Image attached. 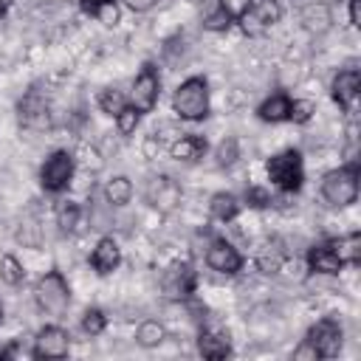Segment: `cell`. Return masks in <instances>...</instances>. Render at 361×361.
<instances>
[{
  "label": "cell",
  "mask_w": 361,
  "mask_h": 361,
  "mask_svg": "<svg viewBox=\"0 0 361 361\" xmlns=\"http://www.w3.org/2000/svg\"><path fill=\"white\" fill-rule=\"evenodd\" d=\"M358 180H361V166L355 161L338 166V169H330L324 178H322V197L327 206L333 209H344V206H353L358 200Z\"/></svg>",
  "instance_id": "obj_1"
},
{
  "label": "cell",
  "mask_w": 361,
  "mask_h": 361,
  "mask_svg": "<svg viewBox=\"0 0 361 361\" xmlns=\"http://www.w3.org/2000/svg\"><path fill=\"white\" fill-rule=\"evenodd\" d=\"M172 110L183 121H203L209 116V82H206V76L183 79L172 93Z\"/></svg>",
  "instance_id": "obj_2"
},
{
  "label": "cell",
  "mask_w": 361,
  "mask_h": 361,
  "mask_svg": "<svg viewBox=\"0 0 361 361\" xmlns=\"http://www.w3.org/2000/svg\"><path fill=\"white\" fill-rule=\"evenodd\" d=\"M268 180L279 189V192H299L305 183V161L299 149H282L276 155L268 158L265 164Z\"/></svg>",
  "instance_id": "obj_3"
},
{
  "label": "cell",
  "mask_w": 361,
  "mask_h": 361,
  "mask_svg": "<svg viewBox=\"0 0 361 361\" xmlns=\"http://www.w3.org/2000/svg\"><path fill=\"white\" fill-rule=\"evenodd\" d=\"M34 299L37 307L48 316H62L71 305V285L59 271H48L37 279L34 285Z\"/></svg>",
  "instance_id": "obj_4"
},
{
  "label": "cell",
  "mask_w": 361,
  "mask_h": 361,
  "mask_svg": "<svg viewBox=\"0 0 361 361\" xmlns=\"http://www.w3.org/2000/svg\"><path fill=\"white\" fill-rule=\"evenodd\" d=\"M282 20V6L279 0H245L243 11L234 17V23H240V28L248 37H262L271 25H276Z\"/></svg>",
  "instance_id": "obj_5"
},
{
  "label": "cell",
  "mask_w": 361,
  "mask_h": 361,
  "mask_svg": "<svg viewBox=\"0 0 361 361\" xmlns=\"http://www.w3.org/2000/svg\"><path fill=\"white\" fill-rule=\"evenodd\" d=\"M73 169H76V161L68 149H54L42 166H39V186L51 195H59L68 189L71 178H73Z\"/></svg>",
  "instance_id": "obj_6"
},
{
  "label": "cell",
  "mask_w": 361,
  "mask_h": 361,
  "mask_svg": "<svg viewBox=\"0 0 361 361\" xmlns=\"http://www.w3.org/2000/svg\"><path fill=\"white\" fill-rule=\"evenodd\" d=\"M319 358H336L341 353V344H344V327L338 319L327 316V319H319L310 330H307V338H305Z\"/></svg>",
  "instance_id": "obj_7"
},
{
  "label": "cell",
  "mask_w": 361,
  "mask_h": 361,
  "mask_svg": "<svg viewBox=\"0 0 361 361\" xmlns=\"http://www.w3.org/2000/svg\"><path fill=\"white\" fill-rule=\"evenodd\" d=\"M158 96H161V76H158V68L152 62H144L135 82H133V90H130V104L138 110V113H152L155 104H158Z\"/></svg>",
  "instance_id": "obj_8"
},
{
  "label": "cell",
  "mask_w": 361,
  "mask_h": 361,
  "mask_svg": "<svg viewBox=\"0 0 361 361\" xmlns=\"http://www.w3.org/2000/svg\"><path fill=\"white\" fill-rule=\"evenodd\" d=\"M161 288L169 299H192V293L197 288L195 268L189 262H172L161 276Z\"/></svg>",
  "instance_id": "obj_9"
},
{
  "label": "cell",
  "mask_w": 361,
  "mask_h": 361,
  "mask_svg": "<svg viewBox=\"0 0 361 361\" xmlns=\"http://www.w3.org/2000/svg\"><path fill=\"white\" fill-rule=\"evenodd\" d=\"M34 358H65L71 353V336L59 324H45L34 338Z\"/></svg>",
  "instance_id": "obj_10"
},
{
  "label": "cell",
  "mask_w": 361,
  "mask_h": 361,
  "mask_svg": "<svg viewBox=\"0 0 361 361\" xmlns=\"http://www.w3.org/2000/svg\"><path fill=\"white\" fill-rule=\"evenodd\" d=\"M206 265H209L212 271H217V274L231 276V274H237V271L243 268V254H240L228 240L217 237V240H212L209 248H206Z\"/></svg>",
  "instance_id": "obj_11"
},
{
  "label": "cell",
  "mask_w": 361,
  "mask_h": 361,
  "mask_svg": "<svg viewBox=\"0 0 361 361\" xmlns=\"http://www.w3.org/2000/svg\"><path fill=\"white\" fill-rule=\"evenodd\" d=\"M17 110H20V124L23 127H31V130L48 127V99H45V93L39 87H31L20 99Z\"/></svg>",
  "instance_id": "obj_12"
},
{
  "label": "cell",
  "mask_w": 361,
  "mask_h": 361,
  "mask_svg": "<svg viewBox=\"0 0 361 361\" xmlns=\"http://www.w3.org/2000/svg\"><path fill=\"white\" fill-rule=\"evenodd\" d=\"M358 93H361V73L355 68H347V71H338L333 85H330V96L333 102L341 107V110H353L355 102H358Z\"/></svg>",
  "instance_id": "obj_13"
},
{
  "label": "cell",
  "mask_w": 361,
  "mask_h": 361,
  "mask_svg": "<svg viewBox=\"0 0 361 361\" xmlns=\"http://www.w3.org/2000/svg\"><path fill=\"white\" fill-rule=\"evenodd\" d=\"M307 268L316 271V274H327V276L338 274L344 268V262H341V257L336 251V243L333 240H322V243L310 245L307 248Z\"/></svg>",
  "instance_id": "obj_14"
},
{
  "label": "cell",
  "mask_w": 361,
  "mask_h": 361,
  "mask_svg": "<svg viewBox=\"0 0 361 361\" xmlns=\"http://www.w3.org/2000/svg\"><path fill=\"white\" fill-rule=\"evenodd\" d=\"M197 14L206 31H228L234 25V14L226 0H197Z\"/></svg>",
  "instance_id": "obj_15"
},
{
  "label": "cell",
  "mask_w": 361,
  "mask_h": 361,
  "mask_svg": "<svg viewBox=\"0 0 361 361\" xmlns=\"http://www.w3.org/2000/svg\"><path fill=\"white\" fill-rule=\"evenodd\" d=\"M147 200H149L155 209L169 212V209H175V203L180 200V189H178V183H175L169 175H155V178H149V183H147Z\"/></svg>",
  "instance_id": "obj_16"
},
{
  "label": "cell",
  "mask_w": 361,
  "mask_h": 361,
  "mask_svg": "<svg viewBox=\"0 0 361 361\" xmlns=\"http://www.w3.org/2000/svg\"><path fill=\"white\" fill-rule=\"evenodd\" d=\"M90 265H93V271L96 274H113L118 265H121V248H118V243L113 240V237H102L99 243H96V248L90 251Z\"/></svg>",
  "instance_id": "obj_17"
},
{
  "label": "cell",
  "mask_w": 361,
  "mask_h": 361,
  "mask_svg": "<svg viewBox=\"0 0 361 361\" xmlns=\"http://www.w3.org/2000/svg\"><path fill=\"white\" fill-rule=\"evenodd\" d=\"M197 353L209 361H220L231 355V338L226 330H200L197 336Z\"/></svg>",
  "instance_id": "obj_18"
},
{
  "label": "cell",
  "mask_w": 361,
  "mask_h": 361,
  "mask_svg": "<svg viewBox=\"0 0 361 361\" xmlns=\"http://www.w3.org/2000/svg\"><path fill=\"white\" fill-rule=\"evenodd\" d=\"M290 104H293V99L288 93H274V96H268L257 107V116H259V121L279 124V121H288L290 118Z\"/></svg>",
  "instance_id": "obj_19"
},
{
  "label": "cell",
  "mask_w": 361,
  "mask_h": 361,
  "mask_svg": "<svg viewBox=\"0 0 361 361\" xmlns=\"http://www.w3.org/2000/svg\"><path fill=\"white\" fill-rule=\"evenodd\" d=\"M169 152H172V158L192 164V161H197V158L206 155V138L203 135H195V133H183V135H178L172 141Z\"/></svg>",
  "instance_id": "obj_20"
},
{
  "label": "cell",
  "mask_w": 361,
  "mask_h": 361,
  "mask_svg": "<svg viewBox=\"0 0 361 361\" xmlns=\"http://www.w3.org/2000/svg\"><path fill=\"white\" fill-rule=\"evenodd\" d=\"M299 20H302L305 31H310V34H324V31L330 28V23H333V14H330L327 3H310V6L302 8Z\"/></svg>",
  "instance_id": "obj_21"
},
{
  "label": "cell",
  "mask_w": 361,
  "mask_h": 361,
  "mask_svg": "<svg viewBox=\"0 0 361 361\" xmlns=\"http://www.w3.org/2000/svg\"><path fill=\"white\" fill-rule=\"evenodd\" d=\"M209 214H212L217 223H231V220L240 214V200H237V195H231V192H214L212 200H209Z\"/></svg>",
  "instance_id": "obj_22"
},
{
  "label": "cell",
  "mask_w": 361,
  "mask_h": 361,
  "mask_svg": "<svg viewBox=\"0 0 361 361\" xmlns=\"http://www.w3.org/2000/svg\"><path fill=\"white\" fill-rule=\"evenodd\" d=\"M133 197V180L127 175H116L113 180H107L104 186V200L110 206H127Z\"/></svg>",
  "instance_id": "obj_23"
},
{
  "label": "cell",
  "mask_w": 361,
  "mask_h": 361,
  "mask_svg": "<svg viewBox=\"0 0 361 361\" xmlns=\"http://www.w3.org/2000/svg\"><path fill=\"white\" fill-rule=\"evenodd\" d=\"M166 338V327L158 322V319H147V322H141L138 324V330H135V344L138 347H158L161 341Z\"/></svg>",
  "instance_id": "obj_24"
},
{
  "label": "cell",
  "mask_w": 361,
  "mask_h": 361,
  "mask_svg": "<svg viewBox=\"0 0 361 361\" xmlns=\"http://www.w3.org/2000/svg\"><path fill=\"white\" fill-rule=\"evenodd\" d=\"M54 217H56L59 231L71 234V231L79 226V220H82V206H79L76 200H59V206H56Z\"/></svg>",
  "instance_id": "obj_25"
},
{
  "label": "cell",
  "mask_w": 361,
  "mask_h": 361,
  "mask_svg": "<svg viewBox=\"0 0 361 361\" xmlns=\"http://www.w3.org/2000/svg\"><path fill=\"white\" fill-rule=\"evenodd\" d=\"M336 251L341 257L344 265H358L361 262V234L358 231H350L347 237H336Z\"/></svg>",
  "instance_id": "obj_26"
},
{
  "label": "cell",
  "mask_w": 361,
  "mask_h": 361,
  "mask_svg": "<svg viewBox=\"0 0 361 361\" xmlns=\"http://www.w3.org/2000/svg\"><path fill=\"white\" fill-rule=\"evenodd\" d=\"M127 104H130V96H124L118 87H104V90L99 93V110L107 113V116H113V118H116Z\"/></svg>",
  "instance_id": "obj_27"
},
{
  "label": "cell",
  "mask_w": 361,
  "mask_h": 361,
  "mask_svg": "<svg viewBox=\"0 0 361 361\" xmlns=\"http://www.w3.org/2000/svg\"><path fill=\"white\" fill-rule=\"evenodd\" d=\"M23 276H25V268H23V262L14 257V254H6V257H0V279L6 282V285H20L23 282Z\"/></svg>",
  "instance_id": "obj_28"
},
{
  "label": "cell",
  "mask_w": 361,
  "mask_h": 361,
  "mask_svg": "<svg viewBox=\"0 0 361 361\" xmlns=\"http://www.w3.org/2000/svg\"><path fill=\"white\" fill-rule=\"evenodd\" d=\"M237 158H240V144H237V138H223V141L217 144V149H214L217 166H220V169H228V166L237 164Z\"/></svg>",
  "instance_id": "obj_29"
},
{
  "label": "cell",
  "mask_w": 361,
  "mask_h": 361,
  "mask_svg": "<svg viewBox=\"0 0 361 361\" xmlns=\"http://www.w3.org/2000/svg\"><path fill=\"white\" fill-rule=\"evenodd\" d=\"M82 333H87V336H102L104 333V327H107V316H104V310H99V307H87L85 313H82Z\"/></svg>",
  "instance_id": "obj_30"
},
{
  "label": "cell",
  "mask_w": 361,
  "mask_h": 361,
  "mask_svg": "<svg viewBox=\"0 0 361 361\" xmlns=\"http://www.w3.org/2000/svg\"><path fill=\"white\" fill-rule=\"evenodd\" d=\"M138 118H141V113H138L133 104H127V107L116 116V127H118V133H121V135H133L135 127H138Z\"/></svg>",
  "instance_id": "obj_31"
},
{
  "label": "cell",
  "mask_w": 361,
  "mask_h": 361,
  "mask_svg": "<svg viewBox=\"0 0 361 361\" xmlns=\"http://www.w3.org/2000/svg\"><path fill=\"white\" fill-rule=\"evenodd\" d=\"M245 206H251V209H265V206H271V192L262 189V186H248V189H245Z\"/></svg>",
  "instance_id": "obj_32"
},
{
  "label": "cell",
  "mask_w": 361,
  "mask_h": 361,
  "mask_svg": "<svg viewBox=\"0 0 361 361\" xmlns=\"http://www.w3.org/2000/svg\"><path fill=\"white\" fill-rule=\"evenodd\" d=\"M93 17H96L102 25H107V28H110V25H116V23H118V17H121L118 3H116V0H107V3H104V6H102L96 14H93Z\"/></svg>",
  "instance_id": "obj_33"
},
{
  "label": "cell",
  "mask_w": 361,
  "mask_h": 361,
  "mask_svg": "<svg viewBox=\"0 0 361 361\" xmlns=\"http://www.w3.org/2000/svg\"><path fill=\"white\" fill-rule=\"evenodd\" d=\"M310 116H313V104L305 102V99H293V104H290V118H288V121L305 124V121H310Z\"/></svg>",
  "instance_id": "obj_34"
},
{
  "label": "cell",
  "mask_w": 361,
  "mask_h": 361,
  "mask_svg": "<svg viewBox=\"0 0 361 361\" xmlns=\"http://www.w3.org/2000/svg\"><path fill=\"white\" fill-rule=\"evenodd\" d=\"M293 358H296V361H305V358H307V361H319L316 350H313V347H310L307 341H302V344H299V347L293 350Z\"/></svg>",
  "instance_id": "obj_35"
},
{
  "label": "cell",
  "mask_w": 361,
  "mask_h": 361,
  "mask_svg": "<svg viewBox=\"0 0 361 361\" xmlns=\"http://www.w3.org/2000/svg\"><path fill=\"white\" fill-rule=\"evenodd\" d=\"M155 3H158V0H124V6H127L130 11H135V14H144V11H149Z\"/></svg>",
  "instance_id": "obj_36"
},
{
  "label": "cell",
  "mask_w": 361,
  "mask_h": 361,
  "mask_svg": "<svg viewBox=\"0 0 361 361\" xmlns=\"http://www.w3.org/2000/svg\"><path fill=\"white\" fill-rule=\"evenodd\" d=\"M104 3H107V0H79V8H82L87 17H93Z\"/></svg>",
  "instance_id": "obj_37"
},
{
  "label": "cell",
  "mask_w": 361,
  "mask_h": 361,
  "mask_svg": "<svg viewBox=\"0 0 361 361\" xmlns=\"http://www.w3.org/2000/svg\"><path fill=\"white\" fill-rule=\"evenodd\" d=\"M350 25L353 28L361 25V0H350Z\"/></svg>",
  "instance_id": "obj_38"
},
{
  "label": "cell",
  "mask_w": 361,
  "mask_h": 361,
  "mask_svg": "<svg viewBox=\"0 0 361 361\" xmlns=\"http://www.w3.org/2000/svg\"><path fill=\"white\" fill-rule=\"evenodd\" d=\"M11 3H14V0H0V17H3V14L11 8Z\"/></svg>",
  "instance_id": "obj_39"
},
{
  "label": "cell",
  "mask_w": 361,
  "mask_h": 361,
  "mask_svg": "<svg viewBox=\"0 0 361 361\" xmlns=\"http://www.w3.org/2000/svg\"><path fill=\"white\" fill-rule=\"evenodd\" d=\"M0 319H3V305H0Z\"/></svg>",
  "instance_id": "obj_40"
},
{
  "label": "cell",
  "mask_w": 361,
  "mask_h": 361,
  "mask_svg": "<svg viewBox=\"0 0 361 361\" xmlns=\"http://www.w3.org/2000/svg\"><path fill=\"white\" fill-rule=\"evenodd\" d=\"M0 358H3V350H0Z\"/></svg>",
  "instance_id": "obj_41"
}]
</instances>
